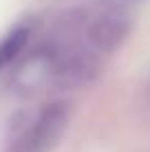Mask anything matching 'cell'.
I'll return each instance as SVG.
<instances>
[{"mask_svg":"<svg viewBox=\"0 0 150 152\" xmlns=\"http://www.w3.org/2000/svg\"><path fill=\"white\" fill-rule=\"evenodd\" d=\"M53 77H55L53 53H51L49 44H44L18 66L13 75V84L20 91H40L44 86H53Z\"/></svg>","mask_w":150,"mask_h":152,"instance_id":"3957f363","label":"cell"},{"mask_svg":"<svg viewBox=\"0 0 150 152\" xmlns=\"http://www.w3.org/2000/svg\"><path fill=\"white\" fill-rule=\"evenodd\" d=\"M69 121V108L62 102L44 106L38 115L20 113L9 126L7 152H49L60 141Z\"/></svg>","mask_w":150,"mask_h":152,"instance_id":"6da1fadb","label":"cell"},{"mask_svg":"<svg viewBox=\"0 0 150 152\" xmlns=\"http://www.w3.org/2000/svg\"><path fill=\"white\" fill-rule=\"evenodd\" d=\"M29 38H31V29L27 24H18L0 40V71L9 69L22 55V51L29 44Z\"/></svg>","mask_w":150,"mask_h":152,"instance_id":"277c9868","label":"cell"},{"mask_svg":"<svg viewBox=\"0 0 150 152\" xmlns=\"http://www.w3.org/2000/svg\"><path fill=\"white\" fill-rule=\"evenodd\" d=\"M128 33H130V15L119 9H106L93 18H84L80 38L97 55H108L119 49Z\"/></svg>","mask_w":150,"mask_h":152,"instance_id":"7a4b0ae2","label":"cell"}]
</instances>
